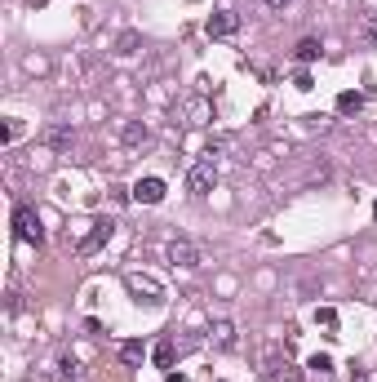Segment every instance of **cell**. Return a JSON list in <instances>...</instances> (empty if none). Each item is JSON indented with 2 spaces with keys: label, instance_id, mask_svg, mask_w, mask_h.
Wrapping results in <instances>:
<instances>
[{
  "label": "cell",
  "instance_id": "6da1fadb",
  "mask_svg": "<svg viewBox=\"0 0 377 382\" xmlns=\"http://www.w3.org/2000/svg\"><path fill=\"white\" fill-rule=\"evenodd\" d=\"M14 236H18V240H27V245H40V240H45L40 213H36L32 204H18V209H14Z\"/></svg>",
  "mask_w": 377,
  "mask_h": 382
},
{
  "label": "cell",
  "instance_id": "7a4b0ae2",
  "mask_svg": "<svg viewBox=\"0 0 377 382\" xmlns=\"http://www.w3.org/2000/svg\"><path fill=\"white\" fill-rule=\"evenodd\" d=\"M213 187H218V165L213 160H195L191 174H186V191L191 195H209Z\"/></svg>",
  "mask_w": 377,
  "mask_h": 382
},
{
  "label": "cell",
  "instance_id": "3957f363",
  "mask_svg": "<svg viewBox=\"0 0 377 382\" xmlns=\"http://www.w3.org/2000/svg\"><path fill=\"white\" fill-rule=\"evenodd\" d=\"M111 231H116V222H111V218H98V222H93V231H89V236L80 240V245H75V254H80V258L98 254V249H102V245H107V240H111Z\"/></svg>",
  "mask_w": 377,
  "mask_h": 382
},
{
  "label": "cell",
  "instance_id": "277c9868",
  "mask_svg": "<svg viewBox=\"0 0 377 382\" xmlns=\"http://www.w3.org/2000/svg\"><path fill=\"white\" fill-rule=\"evenodd\" d=\"M165 258H169L173 267H186V272H195V267H200V249H195L191 240H169Z\"/></svg>",
  "mask_w": 377,
  "mask_h": 382
},
{
  "label": "cell",
  "instance_id": "5b68a950",
  "mask_svg": "<svg viewBox=\"0 0 377 382\" xmlns=\"http://www.w3.org/2000/svg\"><path fill=\"white\" fill-rule=\"evenodd\" d=\"M204 32H209L213 40H222V36H235V32H240V18H235L231 9H213L209 23H204Z\"/></svg>",
  "mask_w": 377,
  "mask_h": 382
},
{
  "label": "cell",
  "instance_id": "8992f818",
  "mask_svg": "<svg viewBox=\"0 0 377 382\" xmlns=\"http://www.w3.org/2000/svg\"><path fill=\"white\" fill-rule=\"evenodd\" d=\"M267 382H302V374L289 356H271L267 360Z\"/></svg>",
  "mask_w": 377,
  "mask_h": 382
},
{
  "label": "cell",
  "instance_id": "52a82bcc",
  "mask_svg": "<svg viewBox=\"0 0 377 382\" xmlns=\"http://www.w3.org/2000/svg\"><path fill=\"white\" fill-rule=\"evenodd\" d=\"M134 200L138 204H160V200H165V182H160V178H138L134 182Z\"/></svg>",
  "mask_w": 377,
  "mask_h": 382
},
{
  "label": "cell",
  "instance_id": "ba28073f",
  "mask_svg": "<svg viewBox=\"0 0 377 382\" xmlns=\"http://www.w3.org/2000/svg\"><path fill=\"white\" fill-rule=\"evenodd\" d=\"M125 285H129V294L147 298V302H156V298H160V285H156V280H147V276H138V272H129V276H125Z\"/></svg>",
  "mask_w": 377,
  "mask_h": 382
},
{
  "label": "cell",
  "instance_id": "9c48e42d",
  "mask_svg": "<svg viewBox=\"0 0 377 382\" xmlns=\"http://www.w3.org/2000/svg\"><path fill=\"white\" fill-rule=\"evenodd\" d=\"M45 143H49L53 152H71V147H75V129L53 125V129H45Z\"/></svg>",
  "mask_w": 377,
  "mask_h": 382
},
{
  "label": "cell",
  "instance_id": "30bf717a",
  "mask_svg": "<svg viewBox=\"0 0 377 382\" xmlns=\"http://www.w3.org/2000/svg\"><path fill=\"white\" fill-rule=\"evenodd\" d=\"M213 347H218V351H235V324L231 320H213Z\"/></svg>",
  "mask_w": 377,
  "mask_h": 382
},
{
  "label": "cell",
  "instance_id": "8fae6325",
  "mask_svg": "<svg viewBox=\"0 0 377 382\" xmlns=\"http://www.w3.org/2000/svg\"><path fill=\"white\" fill-rule=\"evenodd\" d=\"M337 111H342V116H360V111H364V94H355V89L337 94Z\"/></svg>",
  "mask_w": 377,
  "mask_h": 382
},
{
  "label": "cell",
  "instance_id": "7c38bea8",
  "mask_svg": "<svg viewBox=\"0 0 377 382\" xmlns=\"http://www.w3.org/2000/svg\"><path fill=\"white\" fill-rule=\"evenodd\" d=\"M293 58L302 62V67H311V62H315V58H319V40H311V36H306V40H297V49H293Z\"/></svg>",
  "mask_w": 377,
  "mask_h": 382
},
{
  "label": "cell",
  "instance_id": "4fadbf2b",
  "mask_svg": "<svg viewBox=\"0 0 377 382\" xmlns=\"http://www.w3.org/2000/svg\"><path fill=\"white\" fill-rule=\"evenodd\" d=\"M143 342H125V347H120V360H125V365H143Z\"/></svg>",
  "mask_w": 377,
  "mask_h": 382
},
{
  "label": "cell",
  "instance_id": "5bb4252c",
  "mask_svg": "<svg viewBox=\"0 0 377 382\" xmlns=\"http://www.w3.org/2000/svg\"><path fill=\"white\" fill-rule=\"evenodd\" d=\"M306 369H315L319 378H324V374H333V356H324V351H315V356H311V365H306Z\"/></svg>",
  "mask_w": 377,
  "mask_h": 382
},
{
  "label": "cell",
  "instance_id": "9a60e30c",
  "mask_svg": "<svg viewBox=\"0 0 377 382\" xmlns=\"http://www.w3.org/2000/svg\"><path fill=\"white\" fill-rule=\"evenodd\" d=\"M151 356H156V365H160V369H169V365H173V342H160V347L151 351Z\"/></svg>",
  "mask_w": 377,
  "mask_h": 382
},
{
  "label": "cell",
  "instance_id": "2e32d148",
  "mask_svg": "<svg viewBox=\"0 0 377 382\" xmlns=\"http://www.w3.org/2000/svg\"><path fill=\"white\" fill-rule=\"evenodd\" d=\"M315 324H324V329H337V311H333V307H315Z\"/></svg>",
  "mask_w": 377,
  "mask_h": 382
},
{
  "label": "cell",
  "instance_id": "e0dca14e",
  "mask_svg": "<svg viewBox=\"0 0 377 382\" xmlns=\"http://www.w3.org/2000/svg\"><path fill=\"white\" fill-rule=\"evenodd\" d=\"M75 369H80V365H75V356H62V360H58V374H62V378H75Z\"/></svg>",
  "mask_w": 377,
  "mask_h": 382
},
{
  "label": "cell",
  "instance_id": "ac0fdd59",
  "mask_svg": "<svg viewBox=\"0 0 377 382\" xmlns=\"http://www.w3.org/2000/svg\"><path fill=\"white\" fill-rule=\"evenodd\" d=\"M147 138V129H138V125H125V143H143Z\"/></svg>",
  "mask_w": 377,
  "mask_h": 382
},
{
  "label": "cell",
  "instance_id": "d6986e66",
  "mask_svg": "<svg viewBox=\"0 0 377 382\" xmlns=\"http://www.w3.org/2000/svg\"><path fill=\"white\" fill-rule=\"evenodd\" d=\"M134 45H138V36H134V32L120 36V53H134Z\"/></svg>",
  "mask_w": 377,
  "mask_h": 382
},
{
  "label": "cell",
  "instance_id": "ffe728a7",
  "mask_svg": "<svg viewBox=\"0 0 377 382\" xmlns=\"http://www.w3.org/2000/svg\"><path fill=\"white\" fill-rule=\"evenodd\" d=\"M364 36H369V40H377V18H364V27H360Z\"/></svg>",
  "mask_w": 377,
  "mask_h": 382
},
{
  "label": "cell",
  "instance_id": "44dd1931",
  "mask_svg": "<svg viewBox=\"0 0 377 382\" xmlns=\"http://www.w3.org/2000/svg\"><path fill=\"white\" fill-rule=\"evenodd\" d=\"M267 5H271V9H284V5H293V0H267Z\"/></svg>",
  "mask_w": 377,
  "mask_h": 382
}]
</instances>
